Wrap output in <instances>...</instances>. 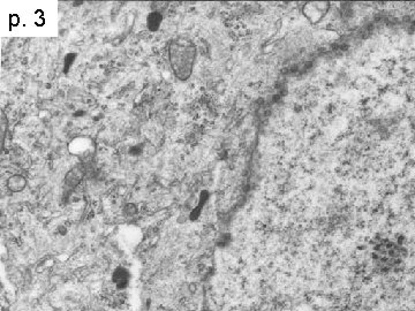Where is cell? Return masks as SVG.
I'll use <instances>...</instances> for the list:
<instances>
[{
	"instance_id": "1",
	"label": "cell",
	"mask_w": 415,
	"mask_h": 311,
	"mask_svg": "<svg viewBox=\"0 0 415 311\" xmlns=\"http://www.w3.org/2000/svg\"><path fill=\"white\" fill-rule=\"evenodd\" d=\"M196 48L186 38H174L169 44L170 65L175 77L186 81L193 72Z\"/></svg>"
},
{
	"instance_id": "2",
	"label": "cell",
	"mask_w": 415,
	"mask_h": 311,
	"mask_svg": "<svg viewBox=\"0 0 415 311\" xmlns=\"http://www.w3.org/2000/svg\"><path fill=\"white\" fill-rule=\"evenodd\" d=\"M6 186H7L8 190H11L12 193H20V191H22L24 188H26L27 180L26 178H23L22 175L15 174L7 179Z\"/></svg>"
},
{
	"instance_id": "3",
	"label": "cell",
	"mask_w": 415,
	"mask_h": 311,
	"mask_svg": "<svg viewBox=\"0 0 415 311\" xmlns=\"http://www.w3.org/2000/svg\"><path fill=\"white\" fill-rule=\"evenodd\" d=\"M112 281L118 286V288H125L130 281V272L122 266H119L113 272Z\"/></svg>"
},
{
	"instance_id": "4",
	"label": "cell",
	"mask_w": 415,
	"mask_h": 311,
	"mask_svg": "<svg viewBox=\"0 0 415 311\" xmlns=\"http://www.w3.org/2000/svg\"><path fill=\"white\" fill-rule=\"evenodd\" d=\"M163 22V17L159 12H151L147 18V27L150 31H157Z\"/></svg>"
},
{
	"instance_id": "5",
	"label": "cell",
	"mask_w": 415,
	"mask_h": 311,
	"mask_svg": "<svg viewBox=\"0 0 415 311\" xmlns=\"http://www.w3.org/2000/svg\"><path fill=\"white\" fill-rule=\"evenodd\" d=\"M81 178H82V171H77V168H74L67 175V183L71 184V186H75V184L80 182Z\"/></svg>"
},
{
	"instance_id": "6",
	"label": "cell",
	"mask_w": 415,
	"mask_h": 311,
	"mask_svg": "<svg viewBox=\"0 0 415 311\" xmlns=\"http://www.w3.org/2000/svg\"><path fill=\"white\" fill-rule=\"evenodd\" d=\"M75 58H76V55H75V53H69V55H66V58H65V66H64V73H68L69 68H71V66L73 65Z\"/></svg>"
}]
</instances>
